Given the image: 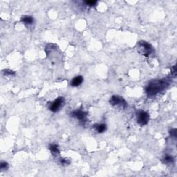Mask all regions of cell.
<instances>
[{"mask_svg": "<svg viewBox=\"0 0 177 177\" xmlns=\"http://www.w3.org/2000/svg\"><path fill=\"white\" fill-rule=\"evenodd\" d=\"M65 100L63 97H58L55 99L54 101L50 102L49 105V110L52 112H57L61 110L65 104Z\"/></svg>", "mask_w": 177, "mask_h": 177, "instance_id": "cell-4", "label": "cell"}, {"mask_svg": "<svg viewBox=\"0 0 177 177\" xmlns=\"http://www.w3.org/2000/svg\"><path fill=\"white\" fill-rule=\"evenodd\" d=\"M71 116L73 118H75L82 123H86V118H87V112H84L82 109H78V110H73L71 113Z\"/></svg>", "mask_w": 177, "mask_h": 177, "instance_id": "cell-6", "label": "cell"}, {"mask_svg": "<svg viewBox=\"0 0 177 177\" xmlns=\"http://www.w3.org/2000/svg\"><path fill=\"white\" fill-rule=\"evenodd\" d=\"M49 149L53 156H57L59 155V154H60V150H59V146L57 145V144L55 143L50 144L49 146Z\"/></svg>", "mask_w": 177, "mask_h": 177, "instance_id": "cell-7", "label": "cell"}, {"mask_svg": "<svg viewBox=\"0 0 177 177\" xmlns=\"http://www.w3.org/2000/svg\"><path fill=\"white\" fill-rule=\"evenodd\" d=\"M136 120L138 124L141 126H145L149 120V114L143 110H137Z\"/></svg>", "mask_w": 177, "mask_h": 177, "instance_id": "cell-5", "label": "cell"}, {"mask_svg": "<svg viewBox=\"0 0 177 177\" xmlns=\"http://www.w3.org/2000/svg\"><path fill=\"white\" fill-rule=\"evenodd\" d=\"M59 163H60L61 165H69L70 163H71L70 160L67 159V158H59Z\"/></svg>", "mask_w": 177, "mask_h": 177, "instance_id": "cell-13", "label": "cell"}, {"mask_svg": "<svg viewBox=\"0 0 177 177\" xmlns=\"http://www.w3.org/2000/svg\"><path fill=\"white\" fill-rule=\"evenodd\" d=\"M110 103L111 105L114 107H117L125 110L128 107L127 102L125 101L124 98L120 97L119 96H113L110 99Z\"/></svg>", "mask_w": 177, "mask_h": 177, "instance_id": "cell-3", "label": "cell"}, {"mask_svg": "<svg viewBox=\"0 0 177 177\" xmlns=\"http://www.w3.org/2000/svg\"><path fill=\"white\" fill-rule=\"evenodd\" d=\"M83 77L81 75H78L75 76V78H73V79L71 80V86H73V87H77V86H79L80 84L82 83L83 82Z\"/></svg>", "mask_w": 177, "mask_h": 177, "instance_id": "cell-8", "label": "cell"}, {"mask_svg": "<svg viewBox=\"0 0 177 177\" xmlns=\"http://www.w3.org/2000/svg\"><path fill=\"white\" fill-rule=\"evenodd\" d=\"M171 73H172V75L174 76V77H176V66H174V67H172V70H171Z\"/></svg>", "mask_w": 177, "mask_h": 177, "instance_id": "cell-17", "label": "cell"}, {"mask_svg": "<svg viewBox=\"0 0 177 177\" xmlns=\"http://www.w3.org/2000/svg\"><path fill=\"white\" fill-rule=\"evenodd\" d=\"M169 82L166 80H153L149 82L145 88V92L148 96L152 97L157 95L168 87Z\"/></svg>", "mask_w": 177, "mask_h": 177, "instance_id": "cell-1", "label": "cell"}, {"mask_svg": "<svg viewBox=\"0 0 177 177\" xmlns=\"http://www.w3.org/2000/svg\"><path fill=\"white\" fill-rule=\"evenodd\" d=\"M93 128L98 133H104L107 130V125L104 123L101 124H96L93 126Z\"/></svg>", "mask_w": 177, "mask_h": 177, "instance_id": "cell-10", "label": "cell"}, {"mask_svg": "<svg viewBox=\"0 0 177 177\" xmlns=\"http://www.w3.org/2000/svg\"><path fill=\"white\" fill-rule=\"evenodd\" d=\"M22 22L26 26H30L34 23V18L30 15H23L21 17Z\"/></svg>", "mask_w": 177, "mask_h": 177, "instance_id": "cell-9", "label": "cell"}, {"mask_svg": "<svg viewBox=\"0 0 177 177\" xmlns=\"http://www.w3.org/2000/svg\"><path fill=\"white\" fill-rule=\"evenodd\" d=\"M162 161L165 164H172L174 162V159L172 156L170 155V154H165L162 158Z\"/></svg>", "mask_w": 177, "mask_h": 177, "instance_id": "cell-11", "label": "cell"}, {"mask_svg": "<svg viewBox=\"0 0 177 177\" xmlns=\"http://www.w3.org/2000/svg\"><path fill=\"white\" fill-rule=\"evenodd\" d=\"M3 73L7 75H15V72H14L13 71H12V70H10V69L4 70Z\"/></svg>", "mask_w": 177, "mask_h": 177, "instance_id": "cell-15", "label": "cell"}, {"mask_svg": "<svg viewBox=\"0 0 177 177\" xmlns=\"http://www.w3.org/2000/svg\"><path fill=\"white\" fill-rule=\"evenodd\" d=\"M170 134L172 137L176 138V129H172L170 131Z\"/></svg>", "mask_w": 177, "mask_h": 177, "instance_id": "cell-16", "label": "cell"}, {"mask_svg": "<svg viewBox=\"0 0 177 177\" xmlns=\"http://www.w3.org/2000/svg\"><path fill=\"white\" fill-rule=\"evenodd\" d=\"M9 168V164L7 162H1L0 164V169L1 170H6Z\"/></svg>", "mask_w": 177, "mask_h": 177, "instance_id": "cell-14", "label": "cell"}, {"mask_svg": "<svg viewBox=\"0 0 177 177\" xmlns=\"http://www.w3.org/2000/svg\"><path fill=\"white\" fill-rule=\"evenodd\" d=\"M137 51L140 54L144 56H149L153 52L154 49L151 44L145 41L141 40L137 43Z\"/></svg>", "mask_w": 177, "mask_h": 177, "instance_id": "cell-2", "label": "cell"}, {"mask_svg": "<svg viewBox=\"0 0 177 177\" xmlns=\"http://www.w3.org/2000/svg\"><path fill=\"white\" fill-rule=\"evenodd\" d=\"M98 1H96V0H87V1H84L83 4L86 7H94L97 4Z\"/></svg>", "mask_w": 177, "mask_h": 177, "instance_id": "cell-12", "label": "cell"}]
</instances>
